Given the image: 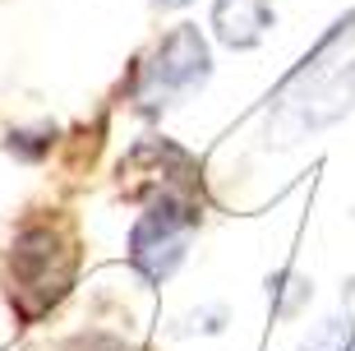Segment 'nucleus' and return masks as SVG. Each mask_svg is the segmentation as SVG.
Here are the masks:
<instances>
[{
    "label": "nucleus",
    "mask_w": 355,
    "mask_h": 351,
    "mask_svg": "<svg viewBox=\"0 0 355 351\" xmlns=\"http://www.w3.org/2000/svg\"><path fill=\"white\" fill-rule=\"evenodd\" d=\"M198 231V199L184 190H166V195L148 199V213L134 222L130 231V263L144 282H162L180 268L184 250Z\"/></svg>",
    "instance_id": "obj_4"
},
{
    "label": "nucleus",
    "mask_w": 355,
    "mask_h": 351,
    "mask_svg": "<svg viewBox=\"0 0 355 351\" xmlns=\"http://www.w3.org/2000/svg\"><path fill=\"white\" fill-rule=\"evenodd\" d=\"M351 92H355V14L332 28L318 42V51L304 56V65L286 79V88L277 97V120H286L291 134L318 130L342 111H351Z\"/></svg>",
    "instance_id": "obj_2"
},
{
    "label": "nucleus",
    "mask_w": 355,
    "mask_h": 351,
    "mask_svg": "<svg viewBox=\"0 0 355 351\" xmlns=\"http://www.w3.org/2000/svg\"><path fill=\"white\" fill-rule=\"evenodd\" d=\"M153 5H162V10H180V5H189V0H153Z\"/></svg>",
    "instance_id": "obj_6"
},
{
    "label": "nucleus",
    "mask_w": 355,
    "mask_h": 351,
    "mask_svg": "<svg viewBox=\"0 0 355 351\" xmlns=\"http://www.w3.org/2000/svg\"><path fill=\"white\" fill-rule=\"evenodd\" d=\"M79 268V240L65 218H33L24 222L5 254V291L24 324H37L42 314L60 305Z\"/></svg>",
    "instance_id": "obj_1"
},
{
    "label": "nucleus",
    "mask_w": 355,
    "mask_h": 351,
    "mask_svg": "<svg viewBox=\"0 0 355 351\" xmlns=\"http://www.w3.org/2000/svg\"><path fill=\"white\" fill-rule=\"evenodd\" d=\"M212 28L226 47H254L272 28V0H212Z\"/></svg>",
    "instance_id": "obj_5"
},
{
    "label": "nucleus",
    "mask_w": 355,
    "mask_h": 351,
    "mask_svg": "<svg viewBox=\"0 0 355 351\" xmlns=\"http://www.w3.org/2000/svg\"><path fill=\"white\" fill-rule=\"evenodd\" d=\"M212 74L208 42L194 24H175L166 38H157V47L139 60L130 83V102L144 116H157L166 106H175L180 97H189L194 88H203Z\"/></svg>",
    "instance_id": "obj_3"
}]
</instances>
